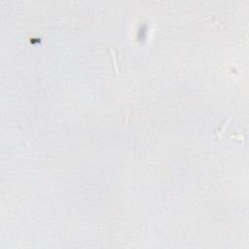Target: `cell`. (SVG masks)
<instances>
[{"label": "cell", "instance_id": "cell-1", "mask_svg": "<svg viewBox=\"0 0 249 249\" xmlns=\"http://www.w3.org/2000/svg\"><path fill=\"white\" fill-rule=\"evenodd\" d=\"M232 119V116H230V117L228 118L227 121L225 122V123H224V124L221 126L220 130H219V132H218V138H219V139H222V137H223V134L225 133V132H226V130H227V127H229V124L231 123Z\"/></svg>", "mask_w": 249, "mask_h": 249}, {"label": "cell", "instance_id": "cell-2", "mask_svg": "<svg viewBox=\"0 0 249 249\" xmlns=\"http://www.w3.org/2000/svg\"><path fill=\"white\" fill-rule=\"evenodd\" d=\"M110 54H111V58H112V63H113V66H114V70L117 74H119V66H118V63H117V59H116V53L113 49H110L109 50Z\"/></svg>", "mask_w": 249, "mask_h": 249}]
</instances>
